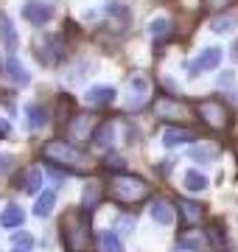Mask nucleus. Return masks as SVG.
I'll list each match as a JSON object with an SVG mask.
<instances>
[{"mask_svg":"<svg viewBox=\"0 0 238 252\" xmlns=\"http://www.w3.org/2000/svg\"><path fill=\"white\" fill-rule=\"evenodd\" d=\"M23 17L31 23V26H48L54 20V6L51 3H42V0H28L23 6Z\"/></svg>","mask_w":238,"mask_h":252,"instance_id":"obj_7","label":"nucleus"},{"mask_svg":"<svg viewBox=\"0 0 238 252\" xmlns=\"http://www.w3.org/2000/svg\"><path fill=\"white\" fill-rule=\"evenodd\" d=\"M233 3H236V0H205V6H208L210 11H216V14H219V11H224V9H230Z\"/></svg>","mask_w":238,"mask_h":252,"instance_id":"obj_31","label":"nucleus"},{"mask_svg":"<svg viewBox=\"0 0 238 252\" xmlns=\"http://www.w3.org/2000/svg\"><path fill=\"white\" fill-rule=\"evenodd\" d=\"M221 64V48H205L196 62L191 64V76H199V73H208V70H216Z\"/></svg>","mask_w":238,"mask_h":252,"instance_id":"obj_11","label":"nucleus"},{"mask_svg":"<svg viewBox=\"0 0 238 252\" xmlns=\"http://www.w3.org/2000/svg\"><path fill=\"white\" fill-rule=\"evenodd\" d=\"M23 221H26V213H23L20 205H9L3 210V216H0V224L3 227H20Z\"/></svg>","mask_w":238,"mask_h":252,"instance_id":"obj_21","label":"nucleus"},{"mask_svg":"<svg viewBox=\"0 0 238 252\" xmlns=\"http://www.w3.org/2000/svg\"><path fill=\"white\" fill-rule=\"evenodd\" d=\"M26 115H28V129H34V132L48 124V109L42 107V104H28Z\"/></svg>","mask_w":238,"mask_h":252,"instance_id":"obj_19","label":"nucleus"},{"mask_svg":"<svg viewBox=\"0 0 238 252\" xmlns=\"http://www.w3.org/2000/svg\"><path fill=\"white\" fill-rule=\"evenodd\" d=\"M177 207H179V210H182V221L185 224H196V221H199L202 219V207L199 205H193V202H177Z\"/></svg>","mask_w":238,"mask_h":252,"instance_id":"obj_25","label":"nucleus"},{"mask_svg":"<svg viewBox=\"0 0 238 252\" xmlns=\"http://www.w3.org/2000/svg\"><path fill=\"white\" fill-rule=\"evenodd\" d=\"M62 244H64V252H87L90 250V216L87 210H67L62 216Z\"/></svg>","mask_w":238,"mask_h":252,"instance_id":"obj_1","label":"nucleus"},{"mask_svg":"<svg viewBox=\"0 0 238 252\" xmlns=\"http://www.w3.org/2000/svg\"><path fill=\"white\" fill-rule=\"evenodd\" d=\"M54 205H56V190H42L37 196V202H34V216L48 219L51 210H54Z\"/></svg>","mask_w":238,"mask_h":252,"instance_id":"obj_18","label":"nucleus"},{"mask_svg":"<svg viewBox=\"0 0 238 252\" xmlns=\"http://www.w3.org/2000/svg\"><path fill=\"white\" fill-rule=\"evenodd\" d=\"M92 143L98 146V149H104V152H110L112 146H115V126L110 121L107 124H98L95 135H92Z\"/></svg>","mask_w":238,"mask_h":252,"instance_id":"obj_15","label":"nucleus"},{"mask_svg":"<svg viewBox=\"0 0 238 252\" xmlns=\"http://www.w3.org/2000/svg\"><path fill=\"white\" fill-rule=\"evenodd\" d=\"M11 252H34V235L31 233H14L11 235Z\"/></svg>","mask_w":238,"mask_h":252,"instance_id":"obj_26","label":"nucleus"},{"mask_svg":"<svg viewBox=\"0 0 238 252\" xmlns=\"http://www.w3.org/2000/svg\"><path fill=\"white\" fill-rule=\"evenodd\" d=\"M149 93H151V84H149L146 76H132L129 81V101L126 109H140L149 104Z\"/></svg>","mask_w":238,"mask_h":252,"instance_id":"obj_8","label":"nucleus"},{"mask_svg":"<svg viewBox=\"0 0 238 252\" xmlns=\"http://www.w3.org/2000/svg\"><path fill=\"white\" fill-rule=\"evenodd\" d=\"M104 196V188H101L98 182H90L87 188H84V196H82V207L84 210H90V207L98 205V199Z\"/></svg>","mask_w":238,"mask_h":252,"instance_id":"obj_23","label":"nucleus"},{"mask_svg":"<svg viewBox=\"0 0 238 252\" xmlns=\"http://www.w3.org/2000/svg\"><path fill=\"white\" fill-rule=\"evenodd\" d=\"M95 129H98V118L95 115H79V118L70 121L67 135H70V140H76V143H87V140L95 135Z\"/></svg>","mask_w":238,"mask_h":252,"instance_id":"obj_6","label":"nucleus"},{"mask_svg":"<svg viewBox=\"0 0 238 252\" xmlns=\"http://www.w3.org/2000/svg\"><path fill=\"white\" fill-rule=\"evenodd\" d=\"M193 137H196V135H193L191 129H182V126H168V129L163 132V146H168V149H171V146H182V143H191Z\"/></svg>","mask_w":238,"mask_h":252,"instance_id":"obj_13","label":"nucleus"},{"mask_svg":"<svg viewBox=\"0 0 238 252\" xmlns=\"http://www.w3.org/2000/svg\"><path fill=\"white\" fill-rule=\"evenodd\" d=\"M233 51H236V59H238V42H236V45H233Z\"/></svg>","mask_w":238,"mask_h":252,"instance_id":"obj_35","label":"nucleus"},{"mask_svg":"<svg viewBox=\"0 0 238 252\" xmlns=\"http://www.w3.org/2000/svg\"><path fill=\"white\" fill-rule=\"evenodd\" d=\"M110 196L123 205H138L149 196V182L135 174H118L110 180Z\"/></svg>","mask_w":238,"mask_h":252,"instance_id":"obj_3","label":"nucleus"},{"mask_svg":"<svg viewBox=\"0 0 238 252\" xmlns=\"http://www.w3.org/2000/svg\"><path fill=\"white\" fill-rule=\"evenodd\" d=\"M98 252H120V238L110 230L98 233Z\"/></svg>","mask_w":238,"mask_h":252,"instance_id":"obj_24","label":"nucleus"},{"mask_svg":"<svg viewBox=\"0 0 238 252\" xmlns=\"http://www.w3.org/2000/svg\"><path fill=\"white\" fill-rule=\"evenodd\" d=\"M168 28H171V23L165 17H157V20H151V26H149V34L154 36V39H163L165 34H168Z\"/></svg>","mask_w":238,"mask_h":252,"instance_id":"obj_30","label":"nucleus"},{"mask_svg":"<svg viewBox=\"0 0 238 252\" xmlns=\"http://www.w3.org/2000/svg\"><path fill=\"white\" fill-rule=\"evenodd\" d=\"M185 188L193 190V193H199V190L208 188V177H205L202 171H193V168H191V171L185 174Z\"/></svg>","mask_w":238,"mask_h":252,"instance_id":"obj_27","label":"nucleus"},{"mask_svg":"<svg viewBox=\"0 0 238 252\" xmlns=\"http://www.w3.org/2000/svg\"><path fill=\"white\" fill-rule=\"evenodd\" d=\"M73 112H76V101L70 95H59V101H56V121L59 124H70Z\"/></svg>","mask_w":238,"mask_h":252,"instance_id":"obj_20","label":"nucleus"},{"mask_svg":"<svg viewBox=\"0 0 238 252\" xmlns=\"http://www.w3.org/2000/svg\"><path fill=\"white\" fill-rule=\"evenodd\" d=\"M42 157L56 162V165H67L73 171H92V165H95L82 149H76L67 140H51V143H45L42 146Z\"/></svg>","mask_w":238,"mask_h":252,"instance_id":"obj_2","label":"nucleus"},{"mask_svg":"<svg viewBox=\"0 0 238 252\" xmlns=\"http://www.w3.org/2000/svg\"><path fill=\"white\" fill-rule=\"evenodd\" d=\"M39 188H42V171H39V168H31L28 177L23 180V190H26V193H37Z\"/></svg>","mask_w":238,"mask_h":252,"instance_id":"obj_28","label":"nucleus"},{"mask_svg":"<svg viewBox=\"0 0 238 252\" xmlns=\"http://www.w3.org/2000/svg\"><path fill=\"white\" fill-rule=\"evenodd\" d=\"M151 112H154V118H160V121H174V124H182V121H191L196 109H193L191 104L179 101V98H154Z\"/></svg>","mask_w":238,"mask_h":252,"instance_id":"obj_5","label":"nucleus"},{"mask_svg":"<svg viewBox=\"0 0 238 252\" xmlns=\"http://www.w3.org/2000/svg\"><path fill=\"white\" fill-rule=\"evenodd\" d=\"M193 109H196L199 121H205V126H210V129H216V132L230 129V109H227L224 101H219V98H202V101L193 104Z\"/></svg>","mask_w":238,"mask_h":252,"instance_id":"obj_4","label":"nucleus"},{"mask_svg":"<svg viewBox=\"0 0 238 252\" xmlns=\"http://www.w3.org/2000/svg\"><path fill=\"white\" fill-rule=\"evenodd\" d=\"M6 135H9V124H6V121L0 118V137H6Z\"/></svg>","mask_w":238,"mask_h":252,"instance_id":"obj_34","label":"nucleus"},{"mask_svg":"<svg viewBox=\"0 0 238 252\" xmlns=\"http://www.w3.org/2000/svg\"><path fill=\"white\" fill-rule=\"evenodd\" d=\"M236 26H238L236 14H216V17H213V23H210V28L216 31V34H230Z\"/></svg>","mask_w":238,"mask_h":252,"instance_id":"obj_22","label":"nucleus"},{"mask_svg":"<svg viewBox=\"0 0 238 252\" xmlns=\"http://www.w3.org/2000/svg\"><path fill=\"white\" fill-rule=\"evenodd\" d=\"M3 73H6V79H9L14 87H28V81H31V76H28V70L23 67V62H20L17 54L6 56V62H3Z\"/></svg>","mask_w":238,"mask_h":252,"instance_id":"obj_9","label":"nucleus"},{"mask_svg":"<svg viewBox=\"0 0 238 252\" xmlns=\"http://www.w3.org/2000/svg\"><path fill=\"white\" fill-rule=\"evenodd\" d=\"M221 154V149L216 143H193L191 146V160L196 162H213Z\"/></svg>","mask_w":238,"mask_h":252,"instance_id":"obj_17","label":"nucleus"},{"mask_svg":"<svg viewBox=\"0 0 238 252\" xmlns=\"http://www.w3.org/2000/svg\"><path fill=\"white\" fill-rule=\"evenodd\" d=\"M208 241H210L213 252H227V241H224V235H221L219 227H210L208 230Z\"/></svg>","mask_w":238,"mask_h":252,"instance_id":"obj_29","label":"nucleus"},{"mask_svg":"<svg viewBox=\"0 0 238 252\" xmlns=\"http://www.w3.org/2000/svg\"><path fill=\"white\" fill-rule=\"evenodd\" d=\"M11 168H14V157H9V154H0V174H9Z\"/></svg>","mask_w":238,"mask_h":252,"instance_id":"obj_32","label":"nucleus"},{"mask_svg":"<svg viewBox=\"0 0 238 252\" xmlns=\"http://www.w3.org/2000/svg\"><path fill=\"white\" fill-rule=\"evenodd\" d=\"M174 207H171V202H165V199H154L151 202V219H154L157 224H174Z\"/></svg>","mask_w":238,"mask_h":252,"instance_id":"obj_14","label":"nucleus"},{"mask_svg":"<svg viewBox=\"0 0 238 252\" xmlns=\"http://www.w3.org/2000/svg\"><path fill=\"white\" fill-rule=\"evenodd\" d=\"M84 98L90 101V104H95V107H107V104L115 101V87H110V84H95V87L87 90Z\"/></svg>","mask_w":238,"mask_h":252,"instance_id":"obj_12","label":"nucleus"},{"mask_svg":"<svg viewBox=\"0 0 238 252\" xmlns=\"http://www.w3.org/2000/svg\"><path fill=\"white\" fill-rule=\"evenodd\" d=\"M118 227H120V230H126V233H129V230H132V227H135V219H132V216H120V221H118Z\"/></svg>","mask_w":238,"mask_h":252,"instance_id":"obj_33","label":"nucleus"},{"mask_svg":"<svg viewBox=\"0 0 238 252\" xmlns=\"http://www.w3.org/2000/svg\"><path fill=\"white\" fill-rule=\"evenodd\" d=\"M0 39H3V45H6V51L9 54H14L20 45L17 39V31H14V26H11V20L6 17V14H0Z\"/></svg>","mask_w":238,"mask_h":252,"instance_id":"obj_16","label":"nucleus"},{"mask_svg":"<svg viewBox=\"0 0 238 252\" xmlns=\"http://www.w3.org/2000/svg\"><path fill=\"white\" fill-rule=\"evenodd\" d=\"M34 51H37V59L42 64H54L62 59V45H59V39L56 36H51V39H39V42H34Z\"/></svg>","mask_w":238,"mask_h":252,"instance_id":"obj_10","label":"nucleus"},{"mask_svg":"<svg viewBox=\"0 0 238 252\" xmlns=\"http://www.w3.org/2000/svg\"><path fill=\"white\" fill-rule=\"evenodd\" d=\"M177 252H188V250H177Z\"/></svg>","mask_w":238,"mask_h":252,"instance_id":"obj_36","label":"nucleus"}]
</instances>
